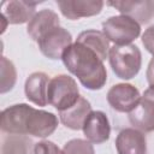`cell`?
Returning <instances> with one entry per match:
<instances>
[{
    "instance_id": "obj_7",
    "label": "cell",
    "mask_w": 154,
    "mask_h": 154,
    "mask_svg": "<svg viewBox=\"0 0 154 154\" xmlns=\"http://www.w3.org/2000/svg\"><path fill=\"white\" fill-rule=\"evenodd\" d=\"M141 99L140 91L136 87L129 83H119L107 93V102L109 106L118 112H131Z\"/></svg>"
},
{
    "instance_id": "obj_11",
    "label": "cell",
    "mask_w": 154,
    "mask_h": 154,
    "mask_svg": "<svg viewBox=\"0 0 154 154\" xmlns=\"http://www.w3.org/2000/svg\"><path fill=\"white\" fill-rule=\"evenodd\" d=\"M107 5L117 8L123 16L130 17L135 22L141 24H147L154 17V1L142 0V1H108Z\"/></svg>"
},
{
    "instance_id": "obj_15",
    "label": "cell",
    "mask_w": 154,
    "mask_h": 154,
    "mask_svg": "<svg viewBox=\"0 0 154 154\" xmlns=\"http://www.w3.org/2000/svg\"><path fill=\"white\" fill-rule=\"evenodd\" d=\"M38 5L37 1H19L12 0L2 2V11L1 16L6 19L10 24H23L29 23L31 18L36 14L35 10Z\"/></svg>"
},
{
    "instance_id": "obj_23",
    "label": "cell",
    "mask_w": 154,
    "mask_h": 154,
    "mask_svg": "<svg viewBox=\"0 0 154 154\" xmlns=\"http://www.w3.org/2000/svg\"><path fill=\"white\" fill-rule=\"evenodd\" d=\"M142 43L144 48L154 57V25L146 29L142 35Z\"/></svg>"
},
{
    "instance_id": "obj_2",
    "label": "cell",
    "mask_w": 154,
    "mask_h": 154,
    "mask_svg": "<svg viewBox=\"0 0 154 154\" xmlns=\"http://www.w3.org/2000/svg\"><path fill=\"white\" fill-rule=\"evenodd\" d=\"M108 60L112 71L118 78H134L142 65V54L137 46H113L108 52Z\"/></svg>"
},
{
    "instance_id": "obj_5",
    "label": "cell",
    "mask_w": 154,
    "mask_h": 154,
    "mask_svg": "<svg viewBox=\"0 0 154 154\" xmlns=\"http://www.w3.org/2000/svg\"><path fill=\"white\" fill-rule=\"evenodd\" d=\"M129 122L140 131H154V87L143 93L136 107L129 113Z\"/></svg>"
},
{
    "instance_id": "obj_22",
    "label": "cell",
    "mask_w": 154,
    "mask_h": 154,
    "mask_svg": "<svg viewBox=\"0 0 154 154\" xmlns=\"http://www.w3.org/2000/svg\"><path fill=\"white\" fill-rule=\"evenodd\" d=\"M34 154H64L63 150L51 141H41L35 143Z\"/></svg>"
},
{
    "instance_id": "obj_1",
    "label": "cell",
    "mask_w": 154,
    "mask_h": 154,
    "mask_svg": "<svg viewBox=\"0 0 154 154\" xmlns=\"http://www.w3.org/2000/svg\"><path fill=\"white\" fill-rule=\"evenodd\" d=\"M65 67L75 75L81 84L90 90L101 89L107 81V71L100 57L81 42H73L63 54Z\"/></svg>"
},
{
    "instance_id": "obj_14",
    "label": "cell",
    "mask_w": 154,
    "mask_h": 154,
    "mask_svg": "<svg viewBox=\"0 0 154 154\" xmlns=\"http://www.w3.org/2000/svg\"><path fill=\"white\" fill-rule=\"evenodd\" d=\"M60 26V20L58 14L48 8L38 11L31 20L28 23L26 32L34 41H40L45 35H47L53 29Z\"/></svg>"
},
{
    "instance_id": "obj_8",
    "label": "cell",
    "mask_w": 154,
    "mask_h": 154,
    "mask_svg": "<svg viewBox=\"0 0 154 154\" xmlns=\"http://www.w3.org/2000/svg\"><path fill=\"white\" fill-rule=\"evenodd\" d=\"M57 126H58L57 116L43 109H36L34 107L30 108L25 123L26 135L45 138L52 135L55 131Z\"/></svg>"
},
{
    "instance_id": "obj_12",
    "label": "cell",
    "mask_w": 154,
    "mask_h": 154,
    "mask_svg": "<svg viewBox=\"0 0 154 154\" xmlns=\"http://www.w3.org/2000/svg\"><path fill=\"white\" fill-rule=\"evenodd\" d=\"M82 130L85 138L95 144L106 142L109 138V134H111L108 118L101 111H91Z\"/></svg>"
},
{
    "instance_id": "obj_3",
    "label": "cell",
    "mask_w": 154,
    "mask_h": 154,
    "mask_svg": "<svg viewBox=\"0 0 154 154\" xmlns=\"http://www.w3.org/2000/svg\"><path fill=\"white\" fill-rule=\"evenodd\" d=\"M79 99L76 81L67 75H58L51 78L47 89V101L59 112L73 106Z\"/></svg>"
},
{
    "instance_id": "obj_13",
    "label": "cell",
    "mask_w": 154,
    "mask_h": 154,
    "mask_svg": "<svg viewBox=\"0 0 154 154\" xmlns=\"http://www.w3.org/2000/svg\"><path fill=\"white\" fill-rule=\"evenodd\" d=\"M116 149L118 154H146V136L142 131L135 128L123 129L117 135Z\"/></svg>"
},
{
    "instance_id": "obj_9",
    "label": "cell",
    "mask_w": 154,
    "mask_h": 154,
    "mask_svg": "<svg viewBox=\"0 0 154 154\" xmlns=\"http://www.w3.org/2000/svg\"><path fill=\"white\" fill-rule=\"evenodd\" d=\"M30 108L31 106L26 103H17L5 108L0 119L1 131L8 135H26L25 123Z\"/></svg>"
},
{
    "instance_id": "obj_6",
    "label": "cell",
    "mask_w": 154,
    "mask_h": 154,
    "mask_svg": "<svg viewBox=\"0 0 154 154\" xmlns=\"http://www.w3.org/2000/svg\"><path fill=\"white\" fill-rule=\"evenodd\" d=\"M37 45L45 57L57 60L61 59L65 51L72 45V36L66 29L58 26L37 41Z\"/></svg>"
},
{
    "instance_id": "obj_20",
    "label": "cell",
    "mask_w": 154,
    "mask_h": 154,
    "mask_svg": "<svg viewBox=\"0 0 154 154\" xmlns=\"http://www.w3.org/2000/svg\"><path fill=\"white\" fill-rule=\"evenodd\" d=\"M0 93L5 94L11 90L17 81V71L12 61L6 57L1 58V75H0Z\"/></svg>"
},
{
    "instance_id": "obj_19",
    "label": "cell",
    "mask_w": 154,
    "mask_h": 154,
    "mask_svg": "<svg viewBox=\"0 0 154 154\" xmlns=\"http://www.w3.org/2000/svg\"><path fill=\"white\" fill-rule=\"evenodd\" d=\"M32 142L25 135H8L2 140L1 154H31Z\"/></svg>"
},
{
    "instance_id": "obj_4",
    "label": "cell",
    "mask_w": 154,
    "mask_h": 154,
    "mask_svg": "<svg viewBox=\"0 0 154 154\" xmlns=\"http://www.w3.org/2000/svg\"><path fill=\"white\" fill-rule=\"evenodd\" d=\"M102 32L114 46L131 45L141 34V25L126 16H113L102 23Z\"/></svg>"
},
{
    "instance_id": "obj_21",
    "label": "cell",
    "mask_w": 154,
    "mask_h": 154,
    "mask_svg": "<svg viewBox=\"0 0 154 154\" xmlns=\"http://www.w3.org/2000/svg\"><path fill=\"white\" fill-rule=\"evenodd\" d=\"M64 154H95L91 142L82 138H73L65 143L63 148Z\"/></svg>"
},
{
    "instance_id": "obj_10",
    "label": "cell",
    "mask_w": 154,
    "mask_h": 154,
    "mask_svg": "<svg viewBox=\"0 0 154 154\" xmlns=\"http://www.w3.org/2000/svg\"><path fill=\"white\" fill-rule=\"evenodd\" d=\"M64 17L71 20H76L84 17L96 16L103 7L101 0H59L57 1Z\"/></svg>"
},
{
    "instance_id": "obj_18",
    "label": "cell",
    "mask_w": 154,
    "mask_h": 154,
    "mask_svg": "<svg viewBox=\"0 0 154 154\" xmlns=\"http://www.w3.org/2000/svg\"><path fill=\"white\" fill-rule=\"evenodd\" d=\"M76 41L77 42H81V43L85 45L87 47H89L90 49H93L100 57V59L102 61L108 55V52H109V41L105 36V34L102 31L94 30V29L84 30V31H82L77 36V40Z\"/></svg>"
},
{
    "instance_id": "obj_24",
    "label": "cell",
    "mask_w": 154,
    "mask_h": 154,
    "mask_svg": "<svg viewBox=\"0 0 154 154\" xmlns=\"http://www.w3.org/2000/svg\"><path fill=\"white\" fill-rule=\"evenodd\" d=\"M146 77H147V82L150 87H154V57L150 59L148 67H147V72H146Z\"/></svg>"
},
{
    "instance_id": "obj_17",
    "label": "cell",
    "mask_w": 154,
    "mask_h": 154,
    "mask_svg": "<svg viewBox=\"0 0 154 154\" xmlns=\"http://www.w3.org/2000/svg\"><path fill=\"white\" fill-rule=\"evenodd\" d=\"M49 78L45 72H34L31 73L24 85V91L26 99L37 105V106H46L48 103L47 101V89Z\"/></svg>"
},
{
    "instance_id": "obj_16",
    "label": "cell",
    "mask_w": 154,
    "mask_h": 154,
    "mask_svg": "<svg viewBox=\"0 0 154 154\" xmlns=\"http://www.w3.org/2000/svg\"><path fill=\"white\" fill-rule=\"evenodd\" d=\"M91 112V106L87 99L79 96L77 102L70 108L59 112V118L63 125L71 130H81Z\"/></svg>"
}]
</instances>
